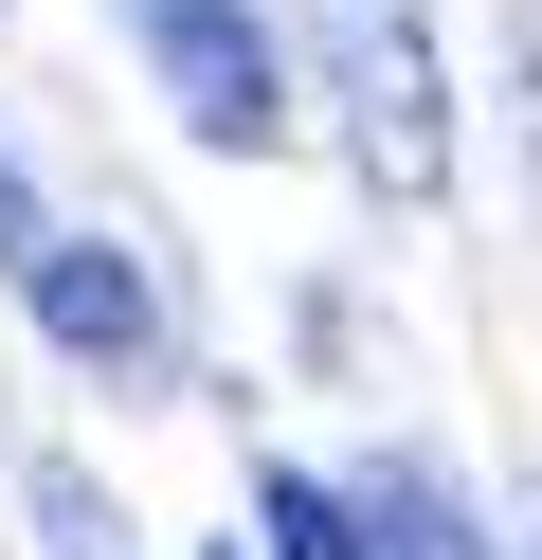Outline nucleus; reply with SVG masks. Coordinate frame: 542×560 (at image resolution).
<instances>
[{
	"label": "nucleus",
	"mask_w": 542,
	"mask_h": 560,
	"mask_svg": "<svg viewBox=\"0 0 542 560\" xmlns=\"http://www.w3.org/2000/svg\"><path fill=\"white\" fill-rule=\"evenodd\" d=\"M127 37L163 55V91H181L199 145H272L289 127V73H272V37H253V0H127Z\"/></svg>",
	"instance_id": "obj_2"
},
{
	"label": "nucleus",
	"mask_w": 542,
	"mask_h": 560,
	"mask_svg": "<svg viewBox=\"0 0 542 560\" xmlns=\"http://www.w3.org/2000/svg\"><path fill=\"white\" fill-rule=\"evenodd\" d=\"M253 524H272V560H380V542H361V506H344V488H308V470L253 488Z\"/></svg>",
	"instance_id": "obj_4"
},
{
	"label": "nucleus",
	"mask_w": 542,
	"mask_h": 560,
	"mask_svg": "<svg viewBox=\"0 0 542 560\" xmlns=\"http://www.w3.org/2000/svg\"><path fill=\"white\" fill-rule=\"evenodd\" d=\"M325 37V91H344V145L380 199H434L452 182V109H434V19L416 0H308Z\"/></svg>",
	"instance_id": "obj_1"
},
{
	"label": "nucleus",
	"mask_w": 542,
	"mask_h": 560,
	"mask_svg": "<svg viewBox=\"0 0 542 560\" xmlns=\"http://www.w3.org/2000/svg\"><path fill=\"white\" fill-rule=\"evenodd\" d=\"M36 326H55L72 362H145V326H163V307H145V271H127V254H91V235H36Z\"/></svg>",
	"instance_id": "obj_3"
}]
</instances>
